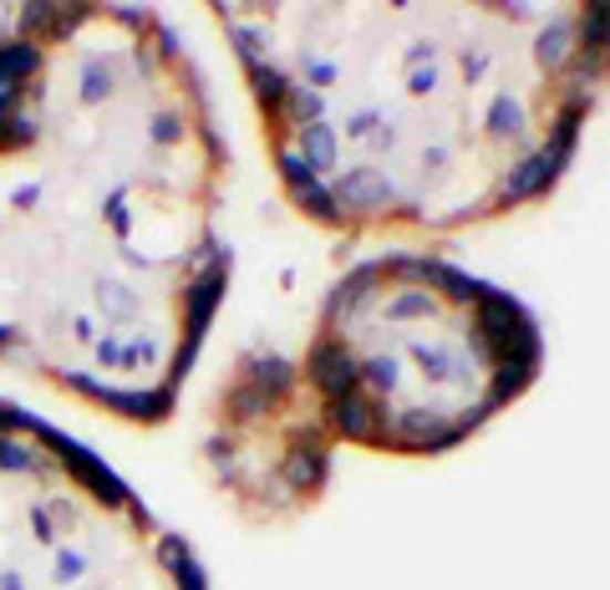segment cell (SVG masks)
Returning a JSON list of instances; mask_svg holds the SVG:
<instances>
[{"label": "cell", "instance_id": "3957f363", "mask_svg": "<svg viewBox=\"0 0 610 590\" xmlns=\"http://www.w3.org/2000/svg\"><path fill=\"white\" fill-rule=\"evenodd\" d=\"M545 331L535 311L423 250L351 265L316 306L296 362L290 423L306 427V464L325 453L437 458L484 433L539 382Z\"/></svg>", "mask_w": 610, "mask_h": 590}, {"label": "cell", "instance_id": "6da1fadb", "mask_svg": "<svg viewBox=\"0 0 610 590\" xmlns=\"http://www.w3.org/2000/svg\"><path fill=\"white\" fill-rule=\"evenodd\" d=\"M229 143L148 6L0 0V366L174 417L229 290Z\"/></svg>", "mask_w": 610, "mask_h": 590}, {"label": "cell", "instance_id": "7a4b0ae2", "mask_svg": "<svg viewBox=\"0 0 610 590\" xmlns=\"http://www.w3.org/2000/svg\"><path fill=\"white\" fill-rule=\"evenodd\" d=\"M290 209L341 239H443L545 199L606 92L580 0H229Z\"/></svg>", "mask_w": 610, "mask_h": 590}, {"label": "cell", "instance_id": "277c9868", "mask_svg": "<svg viewBox=\"0 0 610 590\" xmlns=\"http://www.w3.org/2000/svg\"><path fill=\"white\" fill-rule=\"evenodd\" d=\"M0 590H209V576L87 443L0 397Z\"/></svg>", "mask_w": 610, "mask_h": 590}]
</instances>
